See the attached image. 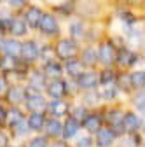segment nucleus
Listing matches in <instances>:
<instances>
[{
    "instance_id": "f8f14e48",
    "label": "nucleus",
    "mask_w": 145,
    "mask_h": 147,
    "mask_svg": "<svg viewBox=\"0 0 145 147\" xmlns=\"http://www.w3.org/2000/svg\"><path fill=\"white\" fill-rule=\"evenodd\" d=\"M5 33L9 37H14V39H26V37L32 35V32H30L28 25L25 23L21 14H14L11 18V21H9V25L5 28Z\"/></svg>"
},
{
    "instance_id": "6e6552de",
    "label": "nucleus",
    "mask_w": 145,
    "mask_h": 147,
    "mask_svg": "<svg viewBox=\"0 0 145 147\" xmlns=\"http://www.w3.org/2000/svg\"><path fill=\"white\" fill-rule=\"evenodd\" d=\"M44 12H46V7L39 2V0H33V2L21 12V16H23L25 23L28 25L32 35H35V32H37V28H39V25H40V20H42Z\"/></svg>"
},
{
    "instance_id": "39448f33",
    "label": "nucleus",
    "mask_w": 145,
    "mask_h": 147,
    "mask_svg": "<svg viewBox=\"0 0 145 147\" xmlns=\"http://www.w3.org/2000/svg\"><path fill=\"white\" fill-rule=\"evenodd\" d=\"M98 51V63L100 67H115V56H117V46L114 44L110 33L103 35L96 42Z\"/></svg>"
},
{
    "instance_id": "a878e982",
    "label": "nucleus",
    "mask_w": 145,
    "mask_h": 147,
    "mask_svg": "<svg viewBox=\"0 0 145 147\" xmlns=\"http://www.w3.org/2000/svg\"><path fill=\"white\" fill-rule=\"evenodd\" d=\"M115 84L119 88V91L124 96H131L135 91L131 88V79H130V70H117V76H115Z\"/></svg>"
},
{
    "instance_id": "a211bd4d",
    "label": "nucleus",
    "mask_w": 145,
    "mask_h": 147,
    "mask_svg": "<svg viewBox=\"0 0 145 147\" xmlns=\"http://www.w3.org/2000/svg\"><path fill=\"white\" fill-rule=\"evenodd\" d=\"M4 102L7 105H12V107H23V103H25V82L11 84Z\"/></svg>"
},
{
    "instance_id": "7ed1b4c3",
    "label": "nucleus",
    "mask_w": 145,
    "mask_h": 147,
    "mask_svg": "<svg viewBox=\"0 0 145 147\" xmlns=\"http://www.w3.org/2000/svg\"><path fill=\"white\" fill-rule=\"evenodd\" d=\"M47 103L49 98L44 95V91H37L30 86L25 84V103H23V110L28 112H42L47 114Z\"/></svg>"
},
{
    "instance_id": "0eeeda50",
    "label": "nucleus",
    "mask_w": 145,
    "mask_h": 147,
    "mask_svg": "<svg viewBox=\"0 0 145 147\" xmlns=\"http://www.w3.org/2000/svg\"><path fill=\"white\" fill-rule=\"evenodd\" d=\"M91 28V21L84 20L81 16H72L65 21V35L72 37V39H75L79 42L84 44L86 37H87V32Z\"/></svg>"
},
{
    "instance_id": "e433bc0d",
    "label": "nucleus",
    "mask_w": 145,
    "mask_h": 147,
    "mask_svg": "<svg viewBox=\"0 0 145 147\" xmlns=\"http://www.w3.org/2000/svg\"><path fill=\"white\" fill-rule=\"evenodd\" d=\"M95 144V138L93 137H89V135H84V137H75V145L77 147H93Z\"/></svg>"
},
{
    "instance_id": "4c0bfd02",
    "label": "nucleus",
    "mask_w": 145,
    "mask_h": 147,
    "mask_svg": "<svg viewBox=\"0 0 145 147\" xmlns=\"http://www.w3.org/2000/svg\"><path fill=\"white\" fill-rule=\"evenodd\" d=\"M9 133L5 128H0V147H7L9 145Z\"/></svg>"
},
{
    "instance_id": "2f4dec72",
    "label": "nucleus",
    "mask_w": 145,
    "mask_h": 147,
    "mask_svg": "<svg viewBox=\"0 0 145 147\" xmlns=\"http://www.w3.org/2000/svg\"><path fill=\"white\" fill-rule=\"evenodd\" d=\"M7 131H11L12 137H25V135H28L30 130H28V124H26V116H23L19 121H16Z\"/></svg>"
},
{
    "instance_id": "4468645a",
    "label": "nucleus",
    "mask_w": 145,
    "mask_h": 147,
    "mask_svg": "<svg viewBox=\"0 0 145 147\" xmlns=\"http://www.w3.org/2000/svg\"><path fill=\"white\" fill-rule=\"evenodd\" d=\"M74 100L70 98H56V100H49L47 103V116L58 117V119H65L70 114V109Z\"/></svg>"
},
{
    "instance_id": "c85d7f7f",
    "label": "nucleus",
    "mask_w": 145,
    "mask_h": 147,
    "mask_svg": "<svg viewBox=\"0 0 145 147\" xmlns=\"http://www.w3.org/2000/svg\"><path fill=\"white\" fill-rule=\"evenodd\" d=\"M130 79L133 91L145 89V68H133L130 70Z\"/></svg>"
},
{
    "instance_id": "f03ea898",
    "label": "nucleus",
    "mask_w": 145,
    "mask_h": 147,
    "mask_svg": "<svg viewBox=\"0 0 145 147\" xmlns=\"http://www.w3.org/2000/svg\"><path fill=\"white\" fill-rule=\"evenodd\" d=\"M52 47H54V54L60 61H66V60H72V58H77L79 53H81V47H82V42L72 39L68 35H61L58 39L52 40Z\"/></svg>"
},
{
    "instance_id": "5701e85b",
    "label": "nucleus",
    "mask_w": 145,
    "mask_h": 147,
    "mask_svg": "<svg viewBox=\"0 0 145 147\" xmlns=\"http://www.w3.org/2000/svg\"><path fill=\"white\" fill-rule=\"evenodd\" d=\"M63 68H65V77L66 79H77L81 74L86 70V65L81 61V58H72L63 61Z\"/></svg>"
},
{
    "instance_id": "72a5a7b5",
    "label": "nucleus",
    "mask_w": 145,
    "mask_h": 147,
    "mask_svg": "<svg viewBox=\"0 0 145 147\" xmlns=\"http://www.w3.org/2000/svg\"><path fill=\"white\" fill-rule=\"evenodd\" d=\"M26 147H49V137L47 135H37L32 137L26 144Z\"/></svg>"
},
{
    "instance_id": "423d86ee",
    "label": "nucleus",
    "mask_w": 145,
    "mask_h": 147,
    "mask_svg": "<svg viewBox=\"0 0 145 147\" xmlns=\"http://www.w3.org/2000/svg\"><path fill=\"white\" fill-rule=\"evenodd\" d=\"M143 53H138L128 46H124L121 49H117V56H115V68L117 70H133L142 63Z\"/></svg>"
},
{
    "instance_id": "20e7f679",
    "label": "nucleus",
    "mask_w": 145,
    "mask_h": 147,
    "mask_svg": "<svg viewBox=\"0 0 145 147\" xmlns=\"http://www.w3.org/2000/svg\"><path fill=\"white\" fill-rule=\"evenodd\" d=\"M40 46H42V39H39L37 35H30L26 39H23L19 60L30 67L39 65L40 63Z\"/></svg>"
},
{
    "instance_id": "412c9836",
    "label": "nucleus",
    "mask_w": 145,
    "mask_h": 147,
    "mask_svg": "<svg viewBox=\"0 0 145 147\" xmlns=\"http://www.w3.org/2000/svg\"><path fill=\"white\" fill-rule=\"evenodd\" d=\"M77 102H81L82 105H86L87 109H101V98L98 95V91L96 89H89V91H81L79 96H77Z\"/></svg>"
},
{
    "instance_id": "2eb2a0df",
    "label": "nucleus",
    "mask_w": 145,
    "mask_h": 147,
    "mask_svg": "<svg viewBox=\"0 0 145 147\" xmlns=\"http://www.w3.org/2000/svg\"><path fill=\"white\" fill-rule=\"evenodd\" d=\"M101 126H105V117L100 109L89 110V114L82 121V130H86L89 135H95L98 130H101Z\"/></svg>"
},
{
    "instance_id": "ea45409f",
    "label": "nucleus",
    "mask_w": 145,
    "mask_h": 147,
    "mask_svg": "<svg viewBox=\"0 0 145 147\" xmlns=\"http://www.w3.org/2000/svg\"><path fill=\"white\" fill-rule=\"evenodd\" d=\"M5 2H7V0H0V7H2V5H5Z\"/></svg>"
},
{
    "instance_id": "4be33fe9",
    "label": "nucleus",
    "mask_w": 145,
    "mask_h": 147,
    "mask_svg": "<svg viewBox=\"0 0 145 147\" xmlns=\"http://www.w3.org/2000/svg\"><path fill=\"white\" fill-rule=\"evenodd\" d=\"M42 67V70L46 72L47 79H58V77H65V68H63V61H60L58 58H54L51 61L46 63H39Z\"/></svg>"
},
{
    "instance_id": "473e14b6",
    "label": "nucleus",
    "mask_w": 145,
    "mask_h": 147,
    "mask_svg": "<svg viewBox=\"0 0 145 147\" xmlns=\"http://www.w3.org/2000/svg\"><path fill=\"white\" fill-rule=\"evenodd\" d=\"M32 2H33V0H7V2H5V7H7L9 11H12L14 14H21Z\"/></svg>"
},
{
    "instance_id": "58836bf2",
    "label": "nucleus",
    "mask_w": 145,
    "mask_h": 147,
    "mask_svg": "<svg viewBox=\"0 0 145 147\" xmlns=\"http://www.w3.org/2000/svg\"><path fill=\"white\" fill-rule=\"evenodd\" d=\"M49 147H68V145H66L65 138H52L49 142Z\"/></svg>"
},
{
    "instance_id": "c9c22d12",
    "label": "nucleus",
    "mask_w": 145,
    "mask_h": 147,
    "mask_svg": "<svg viewBox=\"0 0 145 147\" xmlns=\"http://www.w3.org/2000/svg\"><path fill=\"white\" fill-rule=\"evenodd\" d=\"M9 88H11V81H9V77L5 76V74H0V100H4V98H5Z\"/></svg>"
},
{
    "instance_id": "cd10ccee",
    "label": "nucleus",
    "mask_w": 145,
    "mask_h": 147,
    "mask_svg": "<svg viewBox=\"0 0 145 147\" xmlns=\"http://www.w3.org/2000/svg\"><path fill=\"white\" fill-rule=\"evenodd\" d=\"M21 40L23 39H14V37L7 35L4 39V44H2L0 53L9 54V56H14V58H19V54H21Z\"/></svg>"
},
{
    "instance_id": "dca6fc26",
    "label": "nucleus",
    "mask_w": 145,
    "mask_h": 147,
    "mask_svg": "<svg viewBox=\"0 0 145 147\" xmlns=\"http://www.w3.org/2000/svg\"><path fill=\"white\" fill-rule=\"evenodd\" d=\"M142 130V117L138 116L136 110L128 109L124 114V121H122V131L124 135H135Z\"/></svg>"
},
{
    "instance_id": "ddd939ff",
    "label": "nucleus",
    "mask_w": 145,
    "mask_h": 147,
    "mask_svg": "<svg viewBox=\"0 0 145 147\" xmlns=\"http://www.w3.org/2000/svg\"><path fill=\"white\" fill-rule=\"evenodd\" d=\"M77 88L81 91H89V89H96L100 84V70L98 68H86L77 79H74Z\"/></svg>"
},
{
    "instance_id": "7c9ffc66",
    "label": "nucleus",
    "mask_w": 145,
    "mask_h": 147,
    "mask_svg": "<svg viewBox=\"0 0 145 147\" xmlns=\"http://www.w3.org/2000/svg\"><path fill=\"white\" fill-rule=\"evenodd\" d=\"M89 110L91 109H87L86 105H82L81 102H77V103H72V109H70V117H74L75 121H79V123H82L84 119H86V116L89 114Z\"/></svg>"
},
{
    "instance_id": "a19ab883",
    "label": "nucleus",
    "mask_w": 145,
    "mask_h": 147,
    "mask_svg": "<svg viewBox=\"0 0 145 147\" xmlns=\"http://www.w3.org/2000/svg\"><path fill=\"white\" fill-rule=\"evenodd\" d=\"M16 147H26V145H16Z\"/></svg>"
},
{
    "instance_id": "bb28decb",
    "label": "nucleus",
    "mask_w": 145,
    "mask_h": 147,
    "mask_svg": "<svg viewBox=\"0 0 145 147\" xmlns=\"http://www.w3.org/2000/svg\"><path fill=\"white\" fill-rule=\"evenodd\" d=\"M81 130H82V123H79V121H75L74 117L66 116V117L63 119V135H61V138L72 140V138H75V137L79 135Z\"/></svg>"
},
{
    "instance_id": "b1692460",
    "label": "nucleus",
    "mask_w": 145,
    "mask_h": 147,
    "mask_svg": "<svg viewBox=\"0 0 145 147\" xmlns=\"http://www.w3.org/2000/svg\"><path fill=\"white\" fill-rule=\"evenodd\" d=\"M44 131H46V135H47L51 140H52V138H61V135H63V119L47 116Z\"/></svg>"
},
{
    "instance_id": "393cba45",
    "label": "nucleus",
    "mask_w": 145,
    "mask_h": 147,
    "mask_svg": "<svg viewBox=\"0 0 145 147\" xmlns=\"http://www.w3.org/2000/svg\"><path fill=\"white\" fill-rule=\"evenodd\" d=\"M46 119H47V114H42V112H28L26 114L28 130L30 131H35V133H42L44 131V126H46Z\"/></svg>"
},
{
    "instance_id": "f257e3e1",
    "label": "nucleus",
    "mask_w": 145,
    "mask_h": 147,
    "mask_svg": "<svg viewBox=\"0 0 145 147\" xmlns=\"http://www.w3.org/2000/svg\"><path fill=\"white\" fill-rule=\"evenodd\" d=\"M63 33H65V21L54 11L46 9L35 35H37L39 39H42V40H51L52 42L54 39L61 37Z\"/></svg>"
},
{
    "instance_id": "f3484780",
    "label": "nucleus",
    "mask_w": 145,
    "mask_h": 147,
    "mask_svg": "<svg viewBox=\"0 0 145 147\" xmlns=\"http://www.w3.org/2000/svg\"><path fill=\"white\" fill-rule=\"evenodd\" d=\"M79 58L86 65V68H100L96 44H82L81 53H79Z\"/></svg>"
},
{
    "instance_id": "aec40b11",
    "label": "nucleus",
    "mask_w": 145,
    "mask_h": 147,
    "mask_svg": "<svg viewBox=\"0 0 145 147\" xmlns=\"http://www.w3.org/2000/svg\"><path fill=\"white\" fill-rule=\"evenodd\" d=\"M117 140V133L112 130L110 126H101V130L95 133V145L96 147H110Z\"/></svg>"
},
{
    "instance_id": "9b49d317",
    "label": "nucleus",
    "mask_w": 145,
    "mask_h": 147,
    "mask_svg": "<svg viewBox=\"0 0 145 147\" xmlns=\"http://www.w3.org/2000/svg\"><path fill=\"white\" fill-rule=\"evenodd\" d=\"M47 76L46 72L42 70L40 65H32L28 68V74H26V79H25V84L37 89V91H44L46 89V84H47Z\"/></svg>"
},
{
    "instance_id": "9d476101",
    "label": "nucleus",
    "mask_w": 145,
    "mask_h": 147,
    "mask_svg": "<svg viewBox=\"0 0 145 147\" xmlns=\"http://www.w3.org/2000/svg\"><path fill=\"white\" fill-rule=\"evenodd\" d=\"M96 91H98V95H100L103 105L117 103L119 98H121V95H122L121 91H119V88H117V84H115V81H110V82H100L98 88H96Z\"/></svg>"
},
{
    "instance_id": "c756f323",
    "label": "nucleus",
    "mask_w": 145,
    "mask_h": 147,
    "mask_svg": "<svg viewBox=\"0 0 145 147\" xmlns=\"http://www.w3.org/2000/svg\"><path fill=\"white\" fill-rule=\"evenodd\" d=\"M130 103H131V109L133 110H136L138 114H143L145 116V89L135 91V93L130 96Z\"/></svg>"
},
{
    "instance_id": "6ab92c4d",
    "label": "nucleus",
    "mask_w": 145,
    "mask_h": 147,
    "mask_svg": "<svg viewBox=\"0 0 145 147\" xmlns=\"http://www.w3.org/2000/svg\"><path fill=\"white\" fill-rule=\"evenodd\" d=\"M23 116H26V112L23 110V107L7 105V107H5V112H4V116H2V119H0V128H5V130H9V128H11L16 121H19Z\"/></svg>"
},
{
    "instance_id": "f704fd0d",
    "label": "nucleus",
    "mask_w": 145,
    "mask_h": 147,
    "mask_svg": "<svg viewBox=\"0 0 145 147\" xmlns=\"http://www.w3.org/2000/svg\"><path fill=\"white\" fill-rule=\"evenodd\" d=\"M119 2L124 4L126 7H130V9L140 12V14L145 11V0H119Z\"/></svg>"
},
{
    "instance_id": "1a4fd4ad",
    "label": "nucleus",
    "mask_w": 145,
    "mask_h": 147,
    "mask_svg": "<svg viewBox=\"0 0 145 147\" xmlns=\"http://www.w3.org/2000/svg\"><path fill=\"white\" fill-rule=\"evenodd\" d=\"M44 95L49 100L56 98H70L68 96V79L66 77H58V79H49L44 89Z\"/></svg>"
}]
</instances>
